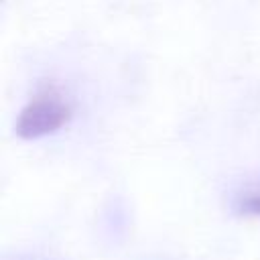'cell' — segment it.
Instances as JSON below:
<instances>
[{
  "mask_svg": "<svg viewBox=\"0 0 260 260\" xmlns=\"http://www.w3.org/2000/svg\"><path fill=\"white\" fill-rule=\"evenodd\" d=\"M238 211L244 215L260 217V193H248L246 197H242L238 203Z\"/></svg>",
  "mask_w": 260,
  "mask_h": 260,
  "instance_id": "obj_2",
  "label": "cell"
},
{
  "mask_svg": "<svg viewBox=\"0 0 260 260\" xmlns=\"http://www.w3.org/2000/svg\"><path fill=\"white\" fill-rule=\"evenodd\" d=\"M71 118V108L57 93L49 91L30 100L18 114L16 134L24 140H37L63 128Z\"/></svg>",
  "mask_w": 260,
  "mask_h": 260,
  "instance_id": "obj_1",
  "label": "cell"
}]
</instances>
